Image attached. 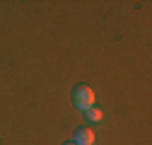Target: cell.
Listing matches in <instances>:
<instances>
[{"mask_svg":"<svg viewBox=\"0 0 152 145\" xmlns=\"http://www.w3.org/2000/svg\"><path fill=\"white\" fill-rule=\"evenodd\" d=\"M72 143L75 145H92L94 143V131L92 128H77L72 133Z\"/></svg>","mask_w":152,"mask_h":145,"instance_id":"obj_2","label":"cell"},{"mask_svg":"<svg viewBox=\"0 0 152 145\" xmlns=\"http://www.w3.org/2000/svg\"><path fill=\"white\" fill-rule=\"evenodd\" d=\"M94 92H92V87H87V85H77L72 89V104L80 109V111H87V109H92L94 106Z\"/></svg>","mask_w":152,"mask_h":145,"instance_id":"obj_1","label":"cell"},{"mask_svg":"<svg viewBox=\"0 0 152 145\" xmlns=\"http://www.w3.org/2000/svg\"><path fill=\"white\" fill-rule=\"evenodd\" d=\"M65 145H75V143H65Z\"/></svg>","mask_w":152,"mask_h":145,"instance_id":"obj_4","label":"cell"},{"mask_svg":"<svg viewBox=\"0 0 152 145\" xmlns=\"http://www.w3.org/2000/svg\"><path fill=\"white\" fill-rule=\"evenodd\" d=\"M85 116H87V121H89V123H94V126H99V123L104 121V111H102V109H97V106L87 109Z\"/></svg>","mask_w":152,"mask_h":145,"instance_id":"obj_3","label":"cell"}]
</instances>
